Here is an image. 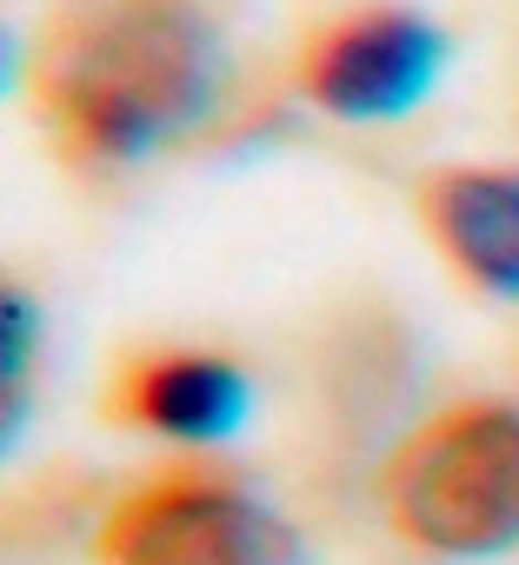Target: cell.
<instances>
[{
	"mask_svg": "<svg viewBox=\"0 0 519 565\" xmlns=\"http://www.w3.org/2000/svg\"><path fill=\"white\" fill-rule=\"evenodd\" d=\"M94 565H307V539L240 472L160 466L100 512Z\"/></svg>",
	"mask_w": 519,
	"mask_h": 565,
	"instance_id": "obj_3",
	"label": "cell"
},
{
	"mask_svg": "<svg viewBox=\"0 0 519 565\" xmlns=\"http://www.w3.org/2000/svg\"><path fill=\"white\" fill-rule=\"evenodd\" d=\"M14 74H21V47H14V34H8V28H0V87H8Z\"/></svg>",
	"mask_w": 519,
	"mask_h": 565,
	"instance_id": "obj_8",
	"label": "cell"
},
{
	"mask_svg": "<svg viewBox=\"0 0 519 565\" xmlns=\"http://www.w3.org/2000/svg\"><path fill=\"white\" fill-rule=\"evenodd\" d=\"M54 153L127 173L193 140L226 94V34L193 0H67L28 54Z\"/></svg>",
	"mask_w": 519,
	"mask_h": 565,
	"instance_id": "obj_1",
	"label": "cell"
},
{
	"mask_svg": "<svg viewBox=\"0 0 519 565\" xmlns=\"http://www.w3.org/2000/svg\"><path fill=\"white\" fill-rule=\"evenodd\" d=\"M420 226L486 300L519 307V167H439L420 180Z\"/></svg>",
	"mask_w": 519,
	"mask_h": 565,
	"instance_id": "obj_6",
	"label": "cell"
},
{
	"mask_svg": "<svg viewBox=\"0 0 519 565\" xmlns=\"http://www.w3.org/2000/svg\"><path fill=\"white\" fill-rule=\"evenodd\" d=\"M386 532L433 565L519 552V399H446L413 419L380 466Z\"/></svg>",
	"mask_w": 519,
	"mask_h": 565,
	"instance_id": "obj_2",
	"label": "cell"
},
{
	"mask_svg": "<svg viewBox=\"0 0 519 565\" xmlns=\"http://www.w3.org/2000/svg\"><path fill=\"white\" fill-rule=\"evenodd\" d=\"M107 413L147 439L167 446H220L246 426L253 413V380L240 360L206 353V347H153L134 353L114 386H107Z\"/></svg>",
	"mask_w": 519,
	"mask_h": 565,
	"instance_id": "obj_5",
	"label": "cell"
},
{
	"mask_svg": "<svg viewBox=\"0 0 519 565\" xmlns=\"http://www.w3.org/2000/svg\"><path fill=\"white\" fill-rule=\"evenodd\" d=\"M446 74V34L413 8H353L300 47V94L353 127L406 120Z\"/></svg>",
	"mask_w": 519,
	"mask_h": 565,
	"instance_id": "obj_4",
	"label": "cell"
},
{
	"mask_svg": "<svg viewBox=\"0 0 519 565\" xmlns=\"http://www.w3.org/2000/svg\"><path fill=\"white\" fill-rule=\"evenodd\" d=\"M34 386H41V307L0 279V459H8L34 419Z\"/></svg>",
	"mask_w": 519,
	"mask_h": 565,
	"instance_id": "obj_7",
	"label": "cell"
}]
</instances>
